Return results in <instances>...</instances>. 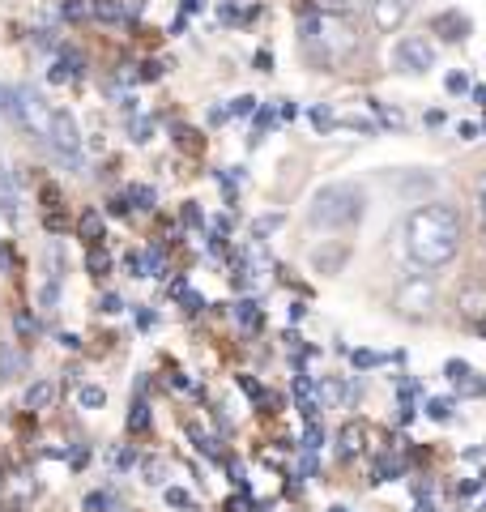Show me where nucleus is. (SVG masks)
<instances>
[{
  "label": "nucleus",
  "instance_id": "9b49d317",
  "mask_svg": "<svg viewBox=\"0 0 486 512\" xmlns=\"http://www.w3.org/2000/svg\"><path fill=\"white\" fill-rule=\"evenodd\" d=\"M457 308L465 320H474V325H482L486 320V286H469V291L457 295Z\"/></svg>",
  "mask_w": 486,
  "mask_h": 512
},
{
  "label": "nucleus",
  "instance_id": "58836bf2",
  "mask_svg": "<svg viewBox=\"0 0 486 512\" xmlns=\"http://www.w3.org/2000/svg\"><path fill=\"white\" fill-rule=\"evenodd\" d=\"M99 508H107V495H99V491H94L90 500H86V512H99Z\"/></svg>",
  "mask_w": 486,
  "mask_h": 512
},
{
  "label": "nucleus",
  "instance_id": "f257e3e1",
  "mask_svg": "<svg viewBox=\"0 0 486 512\" xmlns=\"http://www.w3.org/2000/svg\"><path fill=\"white\" fill-rule=\"evenodd\" d=\"M405 252L418 269H444L461 252V218L452 205L431 201L405 218Z\"/></svg>",
  "mask_w": 486,
  "mask_h": 512
},
{
  "label": "nucleus",
  "instance_id": "4468645a",
  "mask_svg": "<svg viewBox=\"0 0 486 512\" xmlns=\"http://www.w3.org/2000/svg\"><path fill=\"white\" fill-rule=\"evenodd\" d=\"M0 210H5L9 218L18 214V188H13V180H9L5 167H0Z\"/></svg>",
  "mask_w": 486,
  "mask_h": 512
},
{
  "label": "nucleus",
  "instance_id": "ea45409f",
  "mask_svg": "<svg viewBox=\"0 0 486 512\" xmlns=\"http://www.w3.org/2000/svg\"><path fill=\"white\" fill-rule=\"evenodd\" d=\"M226 508H231V512H252L256 504H248V500H243V495H235V500H231V504H226Z\"/></svg>",
  "mask_w": 486,
  "mask_h": 512
},
{
  "label": "nucleus",
  "instance_id": "e433bc0d",
  "mask_svg": "<svg viewBox=\"0 0 486 512\" xmlns=\"http://www.w3.org/2000/svg\"><path fill=\"white\" fill-rule=\"evenodd\" d=\"M86 5H81V0H69V5H64V18H86Z\"/></svg>",
  "mask_w": 486,
  "mask_h": 512
},
{
  "label": "nucleus",
  "instance_id": "2f4dec72",
  "mask_svg": "<svg viewBox=\"0 0 486 512\" xmlns=\"http://www.w3.org/2000/svg\"><path fill=\"white\" fill-rule=\"evenodd\" d=\"M320 9H324V13H350L354 0H320Z\"/></svg>",
  "mask_w": 486,
  "mask_h": 512
},
{
  "label": "nucleus",
  "instance_id": "39448f33",
  "mask_svg": "<svg viewBox=\"0 0 486 512\" xmlns=\"http://www.w3.org/2000/svg\"><path fill=\"white\" fill-rule=\"evenodd\" d=\"M47 141L56 146L60 158L77 163V158H81V128L73 120V111H52V133H47Z\"/></svg>",
  "mask_w": 486,
  "mask_h": 512
},
{
  "label": "nucleus",
  "instance_id": "cd10ccee",
  "mask_svg": "<svg viewBox=\"0 0 486 512\" xmlns=\"http://www.w3.org/2000/svg\"><path fill=\"white\" fill-rule=\"evenodd\" d=\"M150 133H154V120H150V116L133 120V141H141V146H145V141H150Z\"/></svg>",
  "mask_w": 486,
  "mask_h": 512
},
{
  "label": "nucleus",
  "instance_id": "ddd939ff",
  "mask_svg": "<svg viewBox=\"0 0 486 512\" xmlns=\"http://www.w3.org/2000/svg\"><path fill=\"white\" fill-rule=\"evenodd\" d=\"M124 201H128V210H154V201H158V197H154V188H150V184H133Z\"/></svg>",
  "mask_w": 486,
  "mask_h": 512
},
{
  "label": "nucleus",
  "instance_id": "a19ab883",
  "mask_svg": "<svg viewBox=\"0 0 486 512\" xmlns=\"http://www.w3.org/2000/svg\"><path fill=\"white\" fill-rule=\"evenodd\" d=\"M184 222H192V227H197V222H201V210H197V205H192V201L184 205Z\"/></svg>",
  "mask_w": 486,
  "mask_h": 512
},
{
  "label": "nucleus",
  "instance_id": "6e6552de",
  "mask_svg": "<svg viewBox=\"0 0 486 512\" xmlns=\"http://www.w3.org/2000/svg\"><path fill=\"white\" fill-rule=\"evenodd\" d=\"M431 30L444 43H461V39H469V18H465L461 9H448V13H440V18L431 22Z\"/></svg>",
  "mask_w": 486,
  "mask_h": 512
},
{
  "label": "nucleus",
  "instance_id": "4be33fe9",
  "mask_svg": "<svg viewBox=\"0 0 486 512\" xmlns=\"http://www.w3.org/2000/svg\"><path fill=\"white\" fill-rule=\"evenodd\" d=\"M359 448H363V431L350 423V427L342 431V457H354V453H359Z\"/></svg>",
  "mask_w": 486,
  "mask_h": 512
},
{
  "label": "nucleus",
  "instance_id": "f8f14e48",
  "mask_svg": "<svg viewBox=\"0 0 486 512\" xmlns=\"http://www.w3.org/2000/svg\"><path fill=\"white\" fill-rule=\"evenodd\" d=\"M77 235L86 239L90 248H99V244H103V214H99V210H86V214H81V218H77Z\"/></svg>",
  "mask_w": 486,
  "mask_h": 512
},
{
  "label": "nucleus",
  "instance_id": "79ce46f5",
  "mask_svg": "<svg viewBox=\"0 0 486 512\" xmlns=\"http://www.w3.org/2000/svg\"><path fill=\"white\" fill-rule=\"evenodd\" d=\"M457 133H461V141H474V137H478V124H461Z\"/></svg>",
  "mask_w": 486,
  "mask_h": 512
},
{
  "label": "nucleus",
  "instance_id": "1a4fd4ad",
  "mask_svg": "<svg viewBox=\"0 0 486 512\" xmlns=\"http://www.w3.org/2000/svg\"><path fill=\"white\" fill-rule=\"evenodd\" d=\"M346 261H350L346 244H324V248L312 252V269H316V274H342Z\"/></svg>",
  "mask_w": 486,
  "mask_h": 512
},
{
  "label": "nucleus",
  "instance_id": "393cba45",
  "mask_svg": "<svg viewBox=\"0 0 486 512\" xmlns=\"http://www.w3.org/2000/svg\"><path fill=\"white\" fill-rule=\"evenodd\" d=\"M282 227V214H265V218H256V227H252V235L256 239H265V235H273Z\"/></svg>",
  "mask_w": 486,
  "mask_h": 512
},
{
  "label": "nucleus",
  "instance_id": "b1692460",
  "mask_svg": "<svg viewBox=\"0 0 486 512\" xmlns=\"http://www.w3.org/2000/svg\"><path fill=\"white\" fill-rule=\"evenodd\" d=\"M145 427H150V406L133 402V414H128V431H145Z\"/></svg>",
  "mask_w": 486,
  "mask_h": 512
},
{
  "label": "nucleus",
  "instance_id": "473e14b6",
  "mask_svg": "<svg viewBox=\"0 0 486 512\" xmlns=\"http://www.w3.org/2000/svg\"><path fill=\"white\" fill-rule=\"evenodd\" d=\"M478 218H482V239H486V175L478 180Z\"/></svg>",
  "mask_w": 486,
  "mask_h": 512
},
{
  "label": "nucleus",
  "instance_id": "f3484780",
  "mask_svg": "<svg viewBox=\"0 0 486 512\" xmlns=\"http://www.w3.org/2000/svg\"><path fill=\"white\" fill-rule=\"evenodd\" d=\"M86 269L94 278H107L111 274V256L103 252V248H90V256H86Z\"/></svg>",
  "mask_w": 486,
  "mask_h": 512
},
{
  "label": "nucleus",
  "instance_id": "a211bd4d",
  "mask_svg": "<svg viewBox=\"0 0 486 512\" xmlns=\"http://www.w3.org/2000/svg\"><path fill=\"white\" fill-rule=\"evenodd\" d=\"M167 504H171V508H180V512H197V500H192L184 487H167Z\"/></svg>",
  "mask_w": 486,
  "mask_h": 512
},
{
  "label": "nucleus",
  "instance_id": "a878e982",
  "mask_svg": "<svg viewBox=\"0 0 486 512\" xmlns=\"http://www.w3.org/2000/svg\"><path fill=\"white\" fill-rule=\"evenodd\" d=\"M427 414H431V419H440V423H448V419H452V402L435 397V402H427Z\"/></svg>",
  "mask_w": 486,
  "mask_h": 512
},
{
  "label": "nucleus",
  "instance_id": "c85d7f7f",
  "mask_svg": "<svg viewBox=\"0 0 486 512\" xmlns=\"http://www.w3.org/2000/svg\"><path fill=\"white\" fill-rule=\"evenodd\" d=\"M303 440H307V444H303L307 453H316V448L324 444V431H320V423H307V436H303Z\"/></svg>",
  "mask_w": 486,
  "mask_h": 512
},
{
  "label": "nucleus",
  "instance_id": "c9c22d12",
  "mask_svg": "<svg viewBox=\"0 0 486 512\" xmlns=\"http://www.w3.org/2000/svg\"><path fill=\"white\" fill-rule=\"evenodd\" d=\"M99 308L116 316V312H124V299H120V295H103V303H99Z\"/></svg>",
  "mask_w": 486,
  "mask_h": 512
},
{
  "label": "nucleus",
  "instance_id": "412c9836",
  "mask_svg": "<svg viewBox=\"0 0 486 512\" xmlns=\"http://www.w3.org/2000/svg\"><path fill=\"white\" fill-rule=\"evenodd\" d=\"M235 316H239V320H243V325H248V329H261V308H256L252 299H243L239 308H235Z\"/></svg>",
  "mask_w": 486,
  "mask_h": 512
},
{
  "label": "nucleus",
  "instance_id": "f03ea898",
  "mask_svg": "<svg viewBox=\"0 0 486 512\" xmlns=\"http://www.w3.org/2000/svg\"><path fill=\"white\" fill-rule=\"evenodd\" d=\"M363 210H367L363 188L324 184V188H316L312 205H307V222L320 227V231H346V227H354V222H363Z\"/></svg>",
  "mask_w": 486,
  "mask_h": 512
},
{
  "label": "nucleus",
  "instance_id": "20e7f679",
  "mask_svg": "<svg viewBox=\"0 0 486 512\" xmlns=\"http://www.w3.org/2000/svg\"><path fill=\"white\" fill-rule=\"evenodd\" d=\"M13 120H18L26 133H35L39 141H47V133H52V107H47V99L43 94H35L30 86H22V90H13Z\"/></svg>",
  "mask_w": 486,
  "mask_h": 512
},
{
  "label": "nucleus",
  "instance_id": "7ed1b4c3",
  "mask_svg": "<svg viewBox=\"0 0 486 512\" xmlns=\"http://www.w3.org/2000/svg\"><path fill=\"white\" fill-rule=\"evenodd\" d=\"M435 303H440V295H435V282L423 278V274H414V278H405L397 286V295H393V308L397 316L405 320H427L435 312Z\"/></svg>",
  "mask_w": 486,
  "mask_h": 512
},
{
  "label": "nucleus",
  "instance_id": "dca6fc26",
  "mask_svg": "<svg viewBox=\"0 0 486 512\" xmlns=\"http://www.w3.org/2000/svg\"><path fill=\"white\" fill-rule=\"evenodd\" d=\"M22 355H18V350H0V380H13V376H18L22 372Z\"/></svg>",
  "mask_w": 486,
  "mask_h": 512
},
{
  "label": "nucleus",
  "instance_id": "f704fd0d",
  "mask_svg": "<svg viewBox=\"0 0 486 512\" xmlns=\"http://www.w3.org/2000/svg\"><path fill=\"white\" fill-rule=\"evenodd\" d=\"M180 299H184V312H201V308H205L197 291H180Z\"/></svg>",
  "mask_w": 486,
  "mask_h": 512
},
{
  "label": "nucleus",
  "instance_id": "aec40b11",
  "mask_svg": "<svg viewBox=\"0 0 486 512\" xmlns=\"http://www.w3.org/2000/svg\"><path fill=\"white\" fill-rule=\"evenodd\" d=\"M307 116H312V128H316V133H329V128H337V116H333L329 107H312Z\"/></svg>",
  "mask_w": 486,
  "mask_h": 512
},
{
  "label": "nucleus",
  "instance_id": "bb28decb",
  "mask_svg": "<svg viewBox=\"0 0 486 512\" xmlns=\"http://www.w3.org/2000/svg\"><path fill=\"white\" fill-rule=\"evenodd\" d=\"M354 367H380L384 363V355H376V350H354Z\"/></svg>",
  "mask_w": 486,
  "mask_h": 512
},
{
  "label": "nucleus",
  "instance_id": "2eb2a0df",
  "mask_svg": "<svg viewBox=\"0 0 486 512\" xmlns=\"http://www.w3.org/2000/svg\"><path fill=\"white\" fill-rule=\"evenodd\" d=\"M90 13H94L99 22H120V18H124V5H120V0H94Z\"/></svg>",
  "mask_w": 486,
  "mask_h": 512
},
{
  "label": "nucleus",
  "instance_id": "72a5a7b5",
  "mask_svg": "<svg viewBox=\"0 0 486 512\" xmlns=\"http://www.w3.org/2000/svg\"><path fill=\"white\" fill-rule=\"evenodd\" d=\"M192 440H197V448H201V453H205V457H218V448H214V440H209V436H201V431H197V427H192Z\"/></svg>",
  "mask_w": 486,
  "mask_h": 512
},
{
  "label": "nucleus",
  "instance_id": "4c0bfd02",
  "mask_svg": "<svg viewBox=\"0 0 486 512\" xmlns=\"http://www.w3.org/2000/svg\"><path fill=\"white\" fill-rule=\"evenodd\" d=\"M141 77H145V82H154V77H162V64H141Z\"/></svg>",
  "mask_w": 486,
  "mask_h": 512
},
{
  "label": "nucleus",
  "instance_id": "0eeeda50",
  "mask_svg": "<svg viewBox=\"0 0 486 512\" xmlns=\"http://www.w3.org/2000/svg\"><path fill=\"white\" fill-rule=\"evenodd\" d=\"M410 13H414V0H371V22H376V30H384V35L401 30Z\"/></svg>",
  "mask_w": 486,
  "mask_h": 512
},
{
  "label": "nucleus",
  "instance_id": "5701e85b",
  "mask_svg": "<svg viewBox=\"0 0 486 512\" xmlns=\"http://www.w3.org/2000/svg\"><path fill=\"white\" fill-rule=\"evenodd\" d=\"M141 474H145V483H150V487H158V483H167V466H162V461H145V466H141Z\"/></svg>",
  "mask_w": 486,
  "mask_h": 512
},
{
  "label": "nucleus",
  "instance_id": "37998d69",
  "mask_svg": "<svg viewBox=\"0 0 486 512\" xmlns=\"http://www.w3.org/2000/svg\"><path fill=\"white\" fill-rule=\"evenodd\" d=\"M116 466H120V470L133 466V453H128V448H120V453H116Z\"/></svg>",
  "mask_w": 486,
  "mask_h": 512
},
{
  "label": "nucleus",
  "instance_id": "c756f323",
  "mask_svg": "<svg viewBox=\"0 0 486 512\" xmlns=\"http://www.w3.org/2000/svg\"><path fill=\"white\" fill-rule=\"evenodd\" d=\"M444 86H448V94H465V90H469V77H465V73H448Z\"/></svg>",
  "mask_w": 486,
  "mask_h": 512
},
{
  "label": "nucleus",
  "instance_id": "c03bdc74",
  "mask_svg": "<svg viewBox=\"0 0 486 512\" xmlns=\"http://www.w3.org/2000/svg\"><path fill=\"white\" fill-rule=\"evenodd\" d=\"M333 512H346V508H333Z\"/></svg>",
  "mask_w": 486,
  "mask_h": 512
},
{
  "label": "nucleus",
  "instance_id": "7c9ffc66",
  "mask_svg": "<svg viewBox=\"0 0 486 512\" xmlns=\"http://www.w3.org/2000/svg\"><path fill=\"white\" fill-rule=\"evenodd\" d=\"M226 111H231V116H248V111H256V99H252V94H243V99H235Z\"/></svg>",
  "mask_w": 486,
  "mask_h": 512
},
{
  "label": "nucleus",
  "instance_id": "6ab92c4d",
  "mask_svg": "<svg viewBox=\"0 0 486 512\" xmlns=\"http://www.w3.org/2000/svg\"><path fill=\"white\" fill-rule=\"evenodd\" d=\"M77 402H81V406H86V410H99V406L107 402V393L99 389V384H86V389H81V393H77Z\"/></svg>",
  "mask_w": 486,
  "mask_h": 512
},
{
  "label": "nucleus",
  "instance_id": "9d476101",
  "mask_svg": "<svg viewBox=\"0 0 486 512\" xmlns=\"http://www.w3.org/2000/svg\"><path fill=\"white\" fill-rule=\"evenodd\" d=\"M56 397H60V389H56V380H47V376H39V380H30L26 384V410H52L56 406Z\"/></svg>",
  "mask_w": 486,
  "mask_h": 512
},
{
  "label": "nucleus",
  "instance_id": "423d86ee",
  "mask_svg": "<svg viewBox=\"0 0 486 512\" xmlns=\"http://www.w3.org/2000/svg\"><path fill=\"white\" fill-rule=\"evenodd\" d=\"M397 64L405 73H427V69H435V47L423 35H405L397 43Z\"/></svg>",
  "mask_w": 486,
  "mask_h": 512
}]
</instances>
